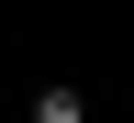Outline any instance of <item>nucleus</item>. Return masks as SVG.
<instances>
[{
	"label": "nucleus",
	"instance_id": "f257e3e1",
	"mask_svg": "<svg viewBox=\"0 0 134 123\" xmlns=\"http://www.w3.org/2000/svg\"><path fill=\"white\" fill-rule=\"evenodd\" d=\"M34 123H90V101H78V90H45V101H34Z\"/></svg>",
	"mask_w": 134,
	"mask_h": 123
}]
</instances>
